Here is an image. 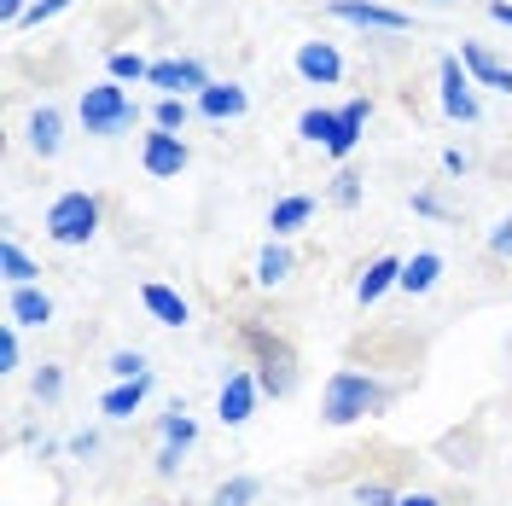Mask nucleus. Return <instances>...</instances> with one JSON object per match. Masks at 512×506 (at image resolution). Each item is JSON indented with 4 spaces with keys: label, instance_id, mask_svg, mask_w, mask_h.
I'll use <instances>...</instances> for the list:
<instances>
[{
    "label": "nucleus",
    "instance_id": "7",
    "mask_svg": "<svg viewBox=\"0 0 512 506\" xmlns=\"http://www.w3.org/2000/svg\"><path fill=\"white\" fill-rule=\"evenodd\" d=\"M326 12H332V18H344V24H361V30H384V35H402L408 24H414L408 12L379 6V0H332Z\"/></svg>",
    "mask_w": 512,
    "mask_h": 506
},
{
    "label": "nucleus",
    "instance_id": "17",
    "mask_svg": "<svg viewBox=\"0 0 512 506\" xmlns=\"http://www.w3.org/2000/svg\"><path fill=\"white\" fill-rule=\"evenodd\" d=\"M146 396H152V373H146V379H128V384H111V390L99 396V413H105V419H134Z\"/></svg>",
    "mask_w": 512,
    "mask_h": 506
},
{
    "label": "nucleus",
    "instance_id": "37",
    "mask_svg": "<svg viewBox=\"0 0 512 506\" xmlns=\"http://www.w3.org/2000/svg\"><path fill=\"white\" fill-rule=\"evenodd\" d=\"M489 18H495V24H507V30H512V0H489Z\"/></svg>",
    "mask_w": 512,
    "mask_h": 506
},
{
    "label": "nucleus",
    "instance_id": "9",
    "mask_svg": "<svg viewBox=\"0 0 512 506\" xmlns=\"http://www.w3.org/2000/svg\"><path fill=\"white\" fill-rule=\"evenodd\" d=\"M437 82H443V111L454 123H478V94H472V76L460 70V59L448 53L443 70H437Z\"/></svg>",
    "mask_w": 512,
    "mask_h": 506
},
{
    "label": "nucleus",
    "instance_id": "38",
    "mask_svg": "<svg viewBox=\"0 0 512 506\" xmlns=\"http://www.w3.org/2000/svg\"><path fill=\"white\" fill-rule=\"evenodd\" d=\"M402 506H443L437 495H402Z\"/></svg>",
    "mask_w": 512,
    "mask_h": 506
},
{
    "label": "nucleus",
    "instance_id": "29",
    "mask_svg": "<svg viewBox=\"0 0 512 506\" xmlns=\"http://www.w3.org/2000/svg\"><path fill=\"white\" fill-rule=\"evenodd\" d=\"M152 128H169V134H181V128H187V99H169V94H163L158 105H152Z\"/></svg>",
    "mask_w": 512,
    "mask_h": 506
},
{
    "label": "nucleus",
    "instance_id": "30",
    "mask_svg": "<svg viewBox=\"0 0 512 506\" xmlns=\"http://www.w3.org/2000/svg\"><path fill=\"white\" fill-rule=\"evenodd\" d=\"M111 379L117 384L146 379V355H140V349H117V355H111Z\"/></svg>",
    "mask_w": 512,
    "mask_h": 506
},
{
    "label": "nucleus",
    "instance_id": "13",
    "mask_svg": "<svg viewBox=\"0 0 512 506\" xmlns=\"http://www.w3.org/2000/svg\"><path fill=\"white\" fill-rule=\"evenodd\" d=\"M198 111H204L210 123H227V117H245V111H251V94H245L239 82H210V88L198 94Z\"/></svg>",
    "mask_w": 512,
    "mask_h": 506
},
{
    "label": "nucleus",
    "instance_id": "12",
    "mask_svg": "<svg viewBox=\"0 0 512 506\" xmlns=\"http://www.w3.org/2000/svg\"><path fill=\"white\" fill-rule=\"evenodd\" d=\"M6 320L12 326H47L53 320V297L41 285H12L6 291Z\"/></svg>",
    "mask_w": 512,
    "mask_h": 506
},
{
    "label": "nucleus",
    "instance_id": "15",
    "mask_svg": "<svg viewBox=\"0 0 512 506\" xmlns=\"http://www.w3.org/2000/svg\"><path fill=\"white\" fill-rule=\"evenodd\" d=\"M338 117H344V123H338V140L326 146V158L344 163V158L355 152V146H361V128H367V117H373V99H350V105H344Z\"/></svg>",
    "mask_w": 512,
    "mask_h": 506
},
{
    "label": "nucleus",
    "instance_id": "5",
    "mask_svg": "<svg viewBox=\"0 0 512 506\" xmlns=\"http://www.w3.org/2000/svg\"><path fill=\"white\" fill-rule=\"evenodd\" d=\"M192 443H198V419L175 402L169 413H158V460H152V472L175 477V472H181V460L192 454Z\"/></svg>",
    "mask_w": 512,
    "mask_h": 506
},
{
    "label": "nucleus",
    "instance_id": "35",
    "mask_svg": "<svg viewBox=\"0 0 512 506\" xmlns=\"http://www.w3.org/2000/svg\"><path fill=\"white\" fill-rule=\"evenodd\" d=\"M489 251H495V256H512V216L495 227V233H489Z\"/></svg>",
    "mask_w": 512,
    "mask_h": 506
},
{
    "label": "nucleus",
    "instance_id": "11",
    "mask_svg": "<svg viewBox=\"0 0 512 506\" xmlns=\"http://www.w3.org/2000/svg\"><path fill=\"white\" fill-rule=\"evenodd\" d=\"M256 396H262V384H256V373H227L222 396H216V408H222V425H245L256 408Z\"/></svg>",
    "mask_w": 512,
    "mask_h": 506
},
{
    "label": "nucleus",
    "instance_id": "32",
    "mask_svg": "<svg viewBox=\"0 0 512 506\" xmlns=\"http://www.w3.org/2000/svg\"><path fill=\"white\" fill-rule=\"evenodd\" d=\"M0 373H18V326H0Z\"/></svg>",
    "mask_w": 512,
    "mask_h": 506
},
{
    "label": "nucleus",
    "instance_id": "36",
    "mask_svg": "<svg viewBox=\"0 0 512 506\" xmlns=\"http://www.w3.org/2000/svg\"><path fill=\"white\" fill-rule=\"evenodd\" d=\"M70 454H76V460H94V454H99V437H94V431H82V437H70Z\"/></svg>",
    "mask_w": 512,
    "mask_h": 506
},
{
    "label": "nucleus",
    "instance_id": "24",
    "mask_svg": "<svg viewBox=\"0 0 512 506\" xmlns=\"http://www.w3.org/2000/svg\"><path fill=\"white\" fill-rule=\"evenodd\" d=\"M256 495H262V477L245 472V477H227L222 489H216V501H210V506H251Z\"/></svg>",
    "mask_w": 512,
    "mask_h": 506
},
{
    "label": "nucleus",
    "instance_id": "23",
    "mask_svg": "<svg viewBox=\"0 0 512 506\" xmlns=\"http://www.w3.org/2000/svg\"><path fill=\"white\" fill-rule=\"evenodd\" d=\"M0 274H6L12 285H35V274H41V268L18 251V239H6V245H0Z\"/></svg>",
    "mask_w": 512,
    "mask_h": 506
},
{
    "label": "nucleus",
    "instance_id": "8",
    "mask_svg": "<svg viewBox=\"0 0 512 506\" xmlns=\"http://www.w3.org/2000/svg\"><path fill=\"white\" fill-rule=\"evenodd\" d=\"M152 88H163L169 99L204 94V88H210V70H204L198 59H158L152 64Z\"/></svg>",
    "mask_w": 512,
    "mask_h": 506
},
{
    "label": "nucleus",
    "instance_id": "18",
    "mask_svg": "<svg viewBox=\"0 0 512 506\" xmlns=\"http://www.w3.org/2000/svg\"><path fill=\"white\" fill-rule=\"evenodd\" d=\"M460 64H466V76H478L483 88H501V94H512V70L501 59H489L478 41H460Z\"/></svg>",
    "mask_w": 512,
    "mask_h": 506
},
{
    "label": "nucleus",
    "instance_id": "26",
    "mask_svg": "<svg viewBox=\"0 0 512 506\" xmlns=\"http://www.w3.org/2000/svg\"><path fill=\"white\" fill-rule=\"evenodd\" d=\"M291 274V251L286 245H268V251L256 256V285H280Z\"/></svg>",
    "mask_w": 512,
    "mask_h": 506
},
{
    "label": "nucleus",
    "instance_id": "2",
    "mask_svg": "<svg viewBox=\"0 0 512 506\" xmlns=\"http://www.w3.org/2000/svg\"><path fill=\"white\" fill-rule=\"evenodd\" d=\"M239 338L251 344L256 355V384H262V396H291L297 390V355H291V344L280 338V332H268V326H256V320H245L239 326Z\"/></svg>",
    "mask_w": 512,
    "mask_h": 506
},
{
    "label": "nucleus",
    "instance_id": "33",
    "mask_svg": "<svg viewBox=\"0 0 512 506\" xmlns=\"http://www.w3.org/2000/svg\"><path fill=\"white\" fill-rule=\"evenodd\" d=\"M332 204L355 210V204H361V175H350V169H344V175H338V187H332Z\"/></svg>",
    "mask_w": 512,
    "mask_h": 506
},
{
    "label": "nucleus",
    "instance_id": "27",
    "mask_svg": "<svg viewBox=\"0 0 512 506\" xmlns=\"http://www.w3.org/2000/svg\"><path fill=\"white\" fill-rule=\"evenodd\" d=\"M355 506H402V495H396V483L367 477V483H355Z\"/></svg>",
    "mask_w": 512,
    "mask_h": 506
},
{
    "label": "nucleus",
    "instance_id": "1",
    "mask_svg": "<svg viewBox=\"0 0 512 506\" xmlns=\"http://www.w3.org/2000/svg\"><path fill=\"white\" fill-rule=\"evenodd\" d=\"M384 408H390V390L373 373H355V367H338L326 379V396H320V419L326 425H355V419L384 413Z\"/></svg>",
    "mask_w": 512,
    "mask_h": 506
},
{
    "label": "nucleus",
    "instance_id": "25",
    "mask_svg": "<svg viewBox=\"0 0 512 506\" xmlns=\"http://www.w3.org/2000/svg\"><path fill=\"white\" fill-rule=\"evenodd\" d=\"M30 390H35V402H41V408H53V402L64 396V367L41 361V367H35V379H30Z\"/></svg>",
    "mask_w": 512,
    "mask_h": 506
},
{
    "label": "nucleus",
    "instance_id": "31",
    "mask_svg": "<svg viewBox=\"0 0 512 506\" xmlns=\"http://www.w3.org/2000/svg\"><path fill=\"white\" fill-rule=\"evenodd\" d=\"M70 6H76V0H35L30 12H24V24H30V30H41L47 18H59V12H70Z\"/></svg>",
    "mask_w": 512,
    "mask_h": 506
},
{
    "label": "nucleus",
    "instance_id": "4",
    "mask_svg": "<svg viewBox=\"0 0 512 506\" xmlns=\"http://www.w3.org/2000/svg\"><path fill=\"white\" fill-rule=\"evenodd\" d=\"M99 233V198L94 192H59L47 204V239L53 245H88Z\"/></svg>",
    "mask_w": 512,
    "mask_h": 506
},
{
    "label": "nucleus",
    "instance_id": "19",
    "mask_svg": "<svg viewBox=\"0 0 512 506\" xmlns=\"http://www.w3.org/2000/svg\"><path fill=\"white\" fill-rule=\"evenodd\" d=\"M30 152L35 158H59L64 152V117H59V105H41L30 117Z\"/></svg>",
    "mask_w": 512,
    "mask_h": 506
},
{
    "label": "nucleus",
    "instance_id": "22",
    "mask_svg": "<svg viewBox=\"0 0 512 506\" xmlns=\"http://www.w3.org/2000/svg\"><path fill=\"white\" fill-rule=\"evenodd\" d=\"M338 123H344L338 111H326V105H309V111L297 117V134H303L309 146H332V140H338Z\"/></svg>",
    "mask_w": 512,
    "mask_h": 506
},
{
    "label": "nucleus",
    "instance_id": "16",
    "mask_svg": "<svg viewBox=\"0 0 512 506\" xmlns=\"http://www.w3.org/2000/svg\"><path fill=\"white\" fill-rule=\"evenodd\" d=\"M390 285H402V256H373V262L361 268V280H355V297H361V303H379Z\"/></svg>",
    "mask_w": 512,
    "mask_h": 506
},
{
    "label": "nucleus",
    "instance_id": "14",
    "mask_svg": "<svg viewBox=\"0 0 512 506\" xmlns=\"http://www.w3.org/2000/svg\"><path fill=\"white\" fill-rule=\"evenodd\" d=\"M140 303H146V315L158 320V326H187L192 320V309H187V297L175 291V285H140Z\"/></svg>",
    "mask_w": 512,
    "mask_h": 506
},
{
    "label": "nucleus",
    "instance_id": "28",
    "mask_svg": "<svg viewBox=\"0 0 512 506\" xmlns=\"http://www.w3.org/2000/svg\"><path fill=\"white\" fill-rule=\"evenodd\" d=\"M111 82H152V64L140 53H111Z\"/></svg>",
    "mask_w": 512,
    "mask_h": 506
},
{
    "label": "nucleus",
    "instance_id": "3",
    "mask_svg": "<svg viewBox=\"0 0 512 506\" xmlns=\"http://www.w3.org/2000/svg\"><path fill=\"white\" fill-rule=\"evenodd\" d=\"M140 123V105L123 94V82H94V88H82V128L88 134H99V140H117V134H128V128Z\"/></svg>",
    "mask_w": 512,
    "mask_h": 506
},
{
    "label": "nucleus",
    "instance_id": "21",
    "mask_svg": "<svg viewBox=\"0 0 512 506\" xmlns=\"http://www.w3.org/2000/svg\"><path fill=\"white\" fill-rule=\"evenodd\" d=\"M315 216V198H303V192H291V198H280L274 210H268V227H274V239H286V233H297V227Z\"/></svg>",
    "mask_w": 512,
    "mask_h": 506
},
{
    "label": "nucleus",
    "instance_id": "6",
    "mask_svg": "<svg viewBox=\"0 0 512 506\" xmlns=\"http://www.w3.org/2000/svg\"><path fill=\"white\" fill-rule=\"evenodd\" d=\"M187 140L181 134H169V128H152L146 140H140V163H146V175H158V181H175L181 169H187Z\"/></svg>",
    "mask_w": 512,
    "mask_h": 506
},
{
    "label": "nucleus",
    "instance_id": "10",
    "mask_svg": "<svg viewBox=\"0 0 512 506\" xmlns=\"http://www.w3.org/2000/svg\"><path fill=\"white\" fill-rule=\"evenodd\" d=\"M291 64H297V76H303V82H315V88H332V82L344 76V59H338V47H332V41H303Z\"/></svg>",
    "mask_w": 512,
    "mask_h": 506
},
{
    "label": "nucleus",
    "instance_id": "20",
    "mask_svg": "<svg viewBox=\"0 0 512 506\" xmlns=\"http://www.w3.org/2000/svg\"><path fill=\"white\" fill-rule=\"evenodd\" d=\"M437 280H443V256L437 251H419L414 262H402V291H408V297H425Z\"/></svg>",
    "mask_w": 512,
    "mask_h": 506
},
{
    "label": "nucleus",
    "instance_id": "34",
    "mask_svg": "<svg viewBox=\"0 0 512 506\" xmlns=\"http://www.w3.org/2000/svg\"><path fill=\"white\" fill-rule=\"evenodd\" d=\"M30 6H35V0H0V24H6V30H18Z\"/></svg>",
    "mask_w": 512,
    "mask_h": 506
}]
</instances>
